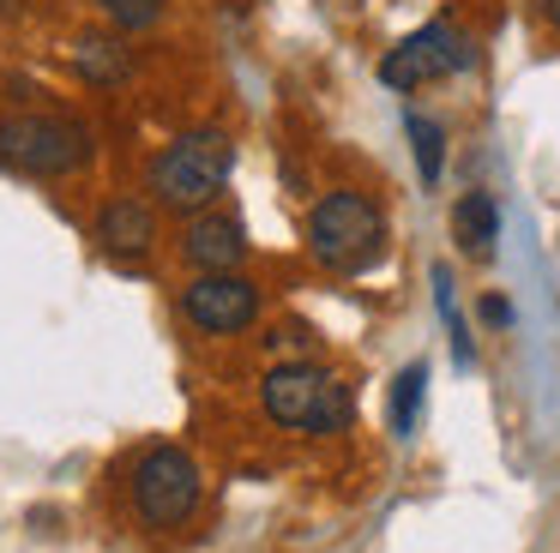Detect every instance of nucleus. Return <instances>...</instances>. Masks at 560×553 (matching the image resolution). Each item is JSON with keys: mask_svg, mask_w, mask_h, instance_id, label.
Wrapping results in <instances>:
<instances>
[{"mask_svg": "<svg viewBox=\"0 0 560 553\" xmlns=\"http://www.w3.org/2000/svg\"><path fill=\"white\" fill-rule=\"evenodd\" d=\"M259 403H266V415L290 433H343L355 415L350 385H338L326 367H314V361H283V367H271L266 379H259Z\"/></svg>", "mask_w": 560, "mask_h": 553, "instance_id": "20e7f679", "label": "nucleus"}, {"mask_svg": "<svg viewBox=\"0 0 560 553\" xmlns=\"http://www.w3.org/2000/svg\"><path fill=\"white\" fill-rule=\"evenodd\" d=\"M422 403H428V367H422V361H410V367L392 379V397H386V421H392L398 439H410V433H416Z\"/></svg>", "mask_w": 560, "mask_h": 553, "instance_id": "f8f14e48", "label": "nucleus"}, {"mask_svg": "<svg viewBox=\"0 0 560 553\" xmlns=\"http://www.w3.org/2000/svg\"><path fill=\"white\" fill-rule=\"evenodd\" d=\"M199 463L182 445H151L133 463V511L145 529H182L199 511Z\"/></svg>", "mask_w": 560, "mask_h": 553, "instance_id": "39448f33", "label": "nucleus"}, {"mask_svg": "<svg viewBox=\"0 0 560 553\" xmlns=\"http://www.w3.org/2000/svg\"><path fill=\"white\" fill-rule=\"evenodd\" d=\"M542 19H548V24H555V31H560V0H542Z\"/></svg>", "mask_w": 560, "mask_h": 553, "instance_id": "dca6fc26", "label": "nucleus"}, {"mask_svg": "<svg viewBox=\"0 0 560 553\" xmlns=\"http://www.w3.org/2000/svg\"><path fill=\"white\" fill-rule=\"evenodd\" d=\"M476 313H482V325H494V331H500V325H512V307H506V301H500V295H488V301H482V307H476Z\"/></svg>", "mask_w": 560, "mask_h": 553, "instance_id": "2eb2a0df", "label": "nucleus"}, {"mask_svg": "<svg viewBox=\"0 0 560 553\" xmlns=\"http://www.w3.org/2000/svg\"><path fill=\"white\" fill-rule=\"evenodd\" d=\"M230 168H235L230 132L194 127V132H182V139H170L145 163V192L163 204V211H187V216H194V211H206V204L223 192Z\"/></svg>", "mask_w": 560, "mask_h": 553, "instance_id": "f257e3e1", "label": "nucleus"}, {"mask_svg": "<svg viewBox=\"0 0 560 553\" xmlns=\"http://www.w3.org/2000/svg\"><path fill=\"white\" fill-rule=\"evenodd\" d=\"M182 313L206 337H235L259 319V283L242 271H199L182 289Z\"/></svg>", "mask_w": 560, "mask_h": 553, "instance_id": "0eeeda50", "label": "nucleus"}, {"mask_svg": "<svg viewBox=\"0 0 560 553\" xmlns=\"http://www.w3.org/2000/svg\"><path fill=\"white\" fill-rule=\"evenodd\" d=\"M404 132H410V151H416V168H422V180L434 187L440 180V168H446V132H440V120L434 115H404Z\"/></svg>", "mask_w": 560, "mask_h": 553, "instance_id": "ddd939ff", "label": "nucleus"}, {"mask_svg": "<svg viewBox=\"0 0 560 553\" xmlns=\"http://www.w3.org/2000/svg\"><path fill=\"white\" fill-rule=\"evenodd\" d=\"M470 60H476L470 31H464V24H452V19H434V24H422V31H410L398 48H386L380 79H386L392 91H422V84L458 79Z\"/></svg>", "mask_w": 560, "mask_h": 553, "instance_id": "423d86ee", "label": "nucleus"}, {"mask_svg": "<svg viewBox=\"0 0 560 553\" xmlns=\"http://www.w3.org/2000/svg\"><path fill=\"white\" fill-rule=\"evenodd\" d=\"M73 72L85 84H127L133 79V55H127L121 43H115V36H79L73 43Z\"/></svg>", "mask_w": 560, "mask_h": 553, "instance_id": "9b49d317", "label": "nucleus"}, {"mask_svg": "<svg viewBox=\"0 0 560 553\" xmlns=\"http://www.w3.org/2000/svg\"><path fill=\"white\" fill-rule=\"evenodd\" d=\"M182 259L194 271H235L247 259V228L235 211H194V223L182 228Z\"/></svg>", "mask_w": 560, "mask_h": 553, "instance_id": "6e6552de", "label": "nucleus"}, {"mask_svg": "<svg viewBox=\"0 0 560 553\" xmlns=\"http://www.w3.org/2000/svg\"><path fill=\"white\" fill-rule=\"evenodd\" d=\"M97 7L115 31H151V24L170 12V0H97Z\"/></svg>", "mask_w": 560, "mask_h": 553, "instance_id": "4468645a", "label": "nucleus"}, {"mask_svg": "<svg viewBox=\"0 0 560 553\" xmlns=\"http://www.w3.org/2000/svg\"><path fill=\"white\" fill-rule=\"evenodd\" d=\"M452 235L470 259H494V240H500V204L488 192H464L452 204Z\"/></svg>", "mask_w": 560, "mask_h": 553, "instance_id": "9d476101", "label": "nucleus"}, {"mask_svg": "<svg viewBox=\"0 0 560 553\" xmlns=\"http://www.w3.org/2000/svg\"><path fill=\"white\" fill-rule=\"evenodd\" d=\"M307 252L338 276H362L386 259V211L368 192L338 187L307 211Z\"/></svg>", "mask_w": 560, "mask_h": 553, "instance_id": "f03ea898", "label": "nucleus"}, {"mask_svg": "<svg viewBox=\"0 0 560 553\" xmlns=\"http://www.w3.org/2000/svg\"><path fill=\"white\" fill-rule=\"evenodd\" d=\"M19 7H25V0H0V19H7V12H19Z\"/></svg>", "mask_w": 560, "mask_h": 553, "instance_id": "f3484780", "label": "nucleus"}, {"mask_svg": "<svg viewBox=\"0 0 560 553\" xmlns=\"http://www.w3.org/2000/svg\"><path fill=\"white\" fill-rule=\"evenodd\" d=\"M97 240L109 259H145L151 240H158V216L145 199H109L97 211Z\"/></svg>", "mask_w": 560, "mask_h": 553, "instance_id": "1a4fd4ad", "label": "nucleus"}, {"mask_svg": "<svg viewBox=\"0 0 560 553\" xmlns=\"http://www.w3.org/2000/svg\"><path fill=\"white\" fill-rule=\"evenodd\" d=\"M97 156V132L79 115H55V108H25V115L0 120V163L37 180H61Z\"/></svg>", "mask_w": 560, "mask_h": 553, "instance_id": "7ed1b4c3", "label": "nucleus"}]
</instances>
